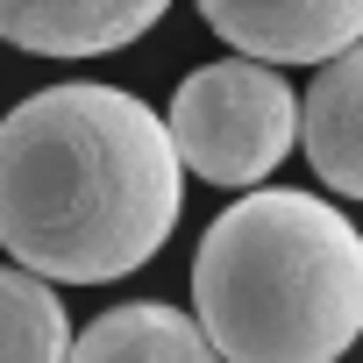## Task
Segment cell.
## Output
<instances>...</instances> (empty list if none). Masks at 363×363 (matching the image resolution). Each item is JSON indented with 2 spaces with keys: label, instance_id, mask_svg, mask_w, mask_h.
<instances>
[{
  "label": "cell",
  "instance_id": "1",
  "mask_svg": "<svg viewBox=\"0 0 363 363\" xmlns=\"http://www.w3.org/2000/svg\"><path fill=\"white\" fill-rule=\"evenodd\" d=\"M186 200L164 114L121 86H43L0 121V250L57 285L143 271Z\"/></svg>",
  "mask_w": 363,
  "mask_h": 363
},
{
  "label": "cell",
  "instance_id": "2",
  "mask_svg": "<svg viewBox=\"0 0 363 363\" xmlns=\"http://www.w3.org/2000/svg\"><path fill=\"white\" fill-rule=\"evenodd\" d=\"M193 306L221 363H342L363 335V235L313 193H242L193 250Z\"/></svg>",
  "mask_w": 363,
  "mask_h": 363
},
{
  "label": "cell",
  "instance_id": "6",
  "mask_svg": "<svg viewBox=\"0 0 363 363\" xmlns=\"http://www.w3.org/2000/svg\"><path fill=\"white\" fill-rule=\"evenodd\" d=\"M299 150L328 193L363 200V36L335 50L299 93Z\"/></svg>",
  "mask_w": 363,
  "mask_h": 363
},
{
  "label": "cell",
  "instance_id": "7",
  "mask_svg": "<svg viewBox=\"0 0 363 363\" xmlns=\"http://www.w3.org/2000/svg\"><path fill=\"white\" fill-rule=\"evenodd\" d=\"M65 363H221V356L193 313H178L164 299H135V306L100 313L86 335H72Z\"/></svg>",
  "mask_w": 363,
  "mask_h": 363
},
{
  "label": "cell",
  "instance_id": "5",
  "mask_svg": "<svg viewBox=\"0 0 363 363\" xmlns=\"http://www.w3.org/2000/svg\"><path fill=\"white\" fill-rule=\"evenodd\" d=\"M171 0H0V43L36 57H107L164 22Z\"/></svg>",
  "mask_w": 363,
  "mask_h": 363
},
{
  "label": "cell",
  "instance_id": "8",
  "mask_svg": "<svg viewBox=\"0 0 363 363\" xmlns=\"http://www.w3.org/2000/svg\"><path fill=\"white\" fill-rule=\"evenodd\" d=\"M72 313L50 292V278L0 264V363H65Z\"/></svg>",
  "mask_w": 363,
  "mask_h": 363
},
{
  "label": "cell",
  "instance_id": "3",
  "mask_svg": "<svg viewBox=\"0 0 363 363\" xmlns=\"http://www.w3.org/2000/svg\"><path fill=\"white\" fill-rule=\"evenodd\" d=\"M164 135L178 164L200 171L207 186H264L299 143V93L278 79V65L221 57L186 72V86L171 93Z\"/></svg>",
  "mask_w": 363,
  "mask_h": 363
},
{
  "label": "cell",
  "instance_id": "4",
  "mask_svg": "<svg viewBox=\"0 0 363 363\" xmlns=\"http://www.w3.org/2000/svg\"><path fill=\"white\" fill-rule=\"evenodd\" d=\"M200 15L257 65H328L363 36V0H200Z\"/></svg>",
  "mask_w": 363,
  "mask_h": 363
}]
</instances>
